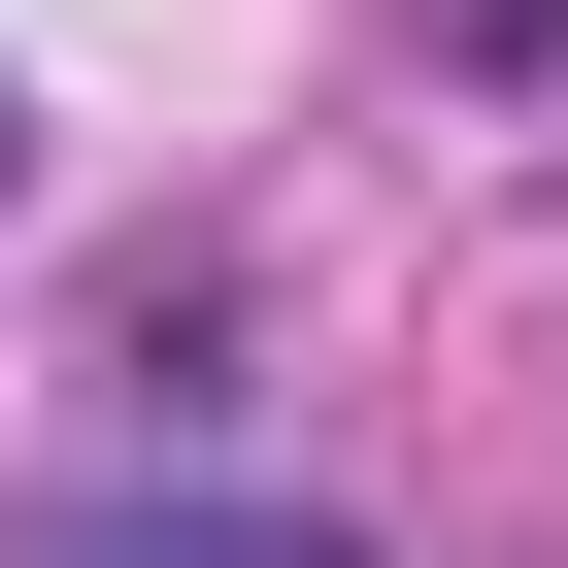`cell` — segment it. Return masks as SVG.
Returning <instances> with one entry per match:
<instances>
[{
  "instance_id": "6da1fadb",
  "label": "cell",
  "mask_w": 568,
  "mask_h": 568,
  "mask_svg": "<svg viewBox=\"0 0 568 568\" xmlns=\"http://www.w3.org/2000/svg\"><path fill=\"white\" fill-rule=\"evenodd\" d=\"M0 568H335V535H234V501H68V535H0Z\"/></svg>"
}]
</instances>
